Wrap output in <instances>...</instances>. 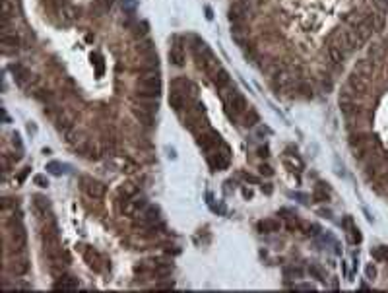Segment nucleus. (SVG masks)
<instances>
[{
  "instance_id": "nucleus-32",
  "label": "nucleus",
  "mask_w": 388,
  "mask_h": 293,
  "mask_svg": "<svg viewBox=\"0 0 388 293\" xmlns=\"http://www.w3.org/2000/svg\"><path fill=\"white\" fill-rule=\"evenodd\" d=\"M260 171H262V173H266V175H272V169H270L268 165H266V167L262 165V167H260Z\"/></svg>"
},
{
  "instance_id": "nucleus-15",
  "label": "nucleus",
  "mask_w": 388,
  "mask_h": 293,
  "mask_svg": "<svg viewBox=\"0 0 388 293\" xmlns=\"http://www.w3.org/2000/svg\"><path fill=\"white\" fill-rule=\"evenodd\" d=\"M169 60L175 64V66H183L185 60H187V55H185V49L181 45H173L171 51H169Z\"/></svg>"
},
{
  "instance_id": "nucleus-27",
  "label": "nucleus",
  "mask_w": 388,
  "mask_h": 293,
  "mask_svg": "<svg viewBox=\"0 0 388 293\" xmlns=\"http://www.w3.org/2000/svg\"><path fill=\"white\" fill-rule=\"evenodd\" d=\"M309 274H311V276H315V278H317L318 282H326V280H324V274H322V272L318 270L317 266H311V268H309Z\"/></svg>"
},
{
  "instance_id": "nucleus-24",
  "label": "nucleus",
  "mask_w": 388,
  "mask_h": 293,
  "mask_svg": "<svg viewBox=\"0 0 388 293\" xmlns=\"http://www.w3.org/2000/svg\"><path fill=\"white\" fill-rule=\"evenodd\" d=\"M285 163L289 165L291 169H295V167H297L299 171L303 169V161H301L297 155H287V157H285Z\"/></svg>"
},
{
  "instance_id": "nucleus-20",
  "label": "nucleus",
  "mask_w": 388,
  "mask_h": 293,
  "mask_svg": "<svg viewBox=\"0 0 388 293\" xmlns=\"http://www.w3.org/2000/svg\"><path fill=\"white\" fill-rule=\"evenodd\" d=\"M10 270H12V274L16 276H23L27 274V270H29V262H27V258H16L14 262H12V266H10Z\"/></svg>"
},
{
  "instance_id": "nucleus-26",
  "label": "nucleus",
  "mask_w": 388,
  "mask_h": 293,
  "mask_svg": "<svg viewBox=\"0 0 388 293\" xmlns=\"http://www.w3.org/2000/svg\"><path fill=\"white\" fill-rule=\"evenodd\" d=\"M256 121H258V115H256L254 111L248 109L247 117H245V123H247V127H252V123H256Z\"/></svg>"
},
{
  "instance_id": "nucleus-6",
  "label": "nucleus",
  "mask_w": 388,
  "mask_h": 293,
  "mask_svg": "<svg viewBox=\"0 0 388 293\" xmlns=\"http://www.w3.org/2000/svg\"><path fill=\"white\" fill-rule=\"evenodd\" d=\"M293 84H295V74L291 72V70H280V72L276 74V78H274V88L278 90V92H289L291 88H293Z\"/></svg>"
},
{
  "instance_id": "nucleus-4",
  "label": "nucleus",
  "mask_w": 388,
  "mask_h": 293,
  "mask_svg": "<svg viewBox=\"0 0 388 293\" xmlns=\"http://www.w3.org/2000/svg\"><path fill=\"white\" fill-rule=\"evenodd\" d=\"M82 190L88 194L89 198H93V200H101L107 192L105 184L95 181V179H89V177L82 179Z\"/></svg>"
},
{
  "instance_id": "nucleus-3",
  "label": "nucleus",
  "mask_w": 388,
  "mask_h": 293,
  "mask_svg": "<svg viewBox=\"0 0 388 293\" xmlns=\"http://www.w3.org/2000/svg\"><path fill=\"white\" fill-rule=\"evenodd\" d=\"M250 14L247 0H235L229 6V21L231 23H245Z\"/></svg>"
},
{
  "instance_id": "nucleus-30",
  "label": "nucleus",
  "mask_w": 388,
  "mask_h": 293,
  "mask_svg": "<svg viewBox=\"0 0 388 293\" xmlns=\"http://www.w3.org/2000/svg\"><path fill=\"white\" fill-rule=\"evenodd\" d=\"M365 274H367V278H369V280H373V278L377 276V270H375V266H373V264H369V266L365 268Z\"/></svg>"
},
{
  "instance_id": "nucleus-11",
  "label": "nucleus",
  "mask_w": 388,
  "mask_h": 293,
  "mask_svg": "<svg viewBox=\"0 0 388 293\" xmlns=\"http://www.w3.org/2000/svg\"><path fill=\"white\" fill-rule=\"evenodd\" d=\"M132 113H134V117L140 121L142 125H146V127H154V123H156V117H154V111H150V109H144V107H140V105H134V109H132Z\"/></svg>"
},
{
  "instance_id": "nucleus-18",
  "label": "nucleus",
  "mask_w": 388,
  "mask_h": 293,
  "mask_svg": "<svg viewBox=\"0 0 388 293\" xmlns=\"http://www.w3.org/2000/svg\"><path fill=\"white\" fill-rule=\"evenodd\" d=\"M54 290L56 292H74V290H78V280H74V278H62L60 282L54 284Z\"/></svg>"
},
{
  "instance_id": "nucleus-31",
  "label": "nucleus",
  "mask_w": 388,
  "mask_h": 293,
  "mask_svg": "<svg viewBox=\"0 0 388 293\" xmlns=\"http://www.w3.org/2000/svg\"><path fill=\"white\" fill-rule=\"evenodd\" d=\"M35 183L39 184V186H47V184H49L47 181H45V177H41V175H37L35 177Z\"/></svg>"
},
{
  "instance_id": "nucleus-16",
  "label": "nucleus",
  "mask_w": 388,
  "mask_h": 293,
  "mask_svg": "<svg viewBox=\"0 0 388 293\" xmlns=\"http://www.w3.org/2000/svg\"><path fill=\"white\" fill-rule=\"evenodd\" d=\"M113 8V0H95L91 6V14L93 16H103Z\"/></svg>"
},
{
  "instance_id": "nucleus-1",
  "label": "nucleus",
  "mask_w": 388,
  "mask_h": 293,
  "mask_svg": "<svg viewBox=\"0 0 388 293\" xmlns=\"http://www.w3.org/2000/svg\"><path fill=\"white\" fill-rule=\"evenodd\" d=\"M138 86V95L144 97H159L161 92V78L156 70H150V72H144L136 82Z\"/></svg>"
},
{
  "instance_id": "nucleus-25",
  "label": "nucleus",
  "mask_w": 388,
  "mask_h": 293,
  "mask_svg": "<svg viewBox=\"0 0 388 293\" xmlns=\"http://www.w3.org/2000/svg\"><path fill=\"white\" fill-rule=\"evenodd\" d=\"M10 70H12V72H14V76H16V78H18L19 82H23V80H25V78H27V72H25V70H23V68H21V66H12V68H10Z\"/></svg>"
},
{
  "instance_id": "nucleus-2",
  "label": "nucleus",
  "mask_w": 388,
  "mask_h": 293,
  "mask_svg": "<svg viewBox=\"0 0 388 293\" xmlns=\"http://www.w3.org/2000/svg\"><path fill=\"white\" fill-rule=\"evenodd\" d=\"M348 88L353 92V95H365L369 90V78L361 70H355L350 74V80H348Z\"/></svg>"
},
{
  "instance_id": "nucleus-28",
  "label": "nucleus",
  "mask_w": 388,
  "mask_h": 293,
  "mask_svg": "<svg viewBox=\"0 0 388 293\" xmlns=\"http://www.w3.org/2000/svg\"><path fill=\"white\" fill-rule=\"evenodd\" d=\"M301 272L299 268H285V278H289V276H295V278H301Z\"/></svg>"
},
{
  "instance_id": "nucleus-14",
  "label": "nucleus",
  "mask_w": 388,
  "mask_h": 293,
  "mask_svg": "<svg viewBox=\"0 0 388 293\" xmlns=\"http://www.w3.org/2000/svg\"><path fill=\"white\" fill-rule=\"evenodd\" d=\"M210 78H212L213 86L217 88V90H223V88H227L229 86V74L225 72L221 66L215 70L213 74H210Z\"/></svg>"
},
{
  "instance_id": "nucleus-8",
  "label": "nucleus",
  "mask_w": 388,
  "mask_h": 293,
  "mask_svg": "<svg viewBox=\"0 0 388 293\" xmlns=\"http://www.w3.org/2000/svg\"><path fill=\"white\" fill-rule=\"evenodd\" d=\"M54 123H56V129L60 130V132H64V134L70 132L74 129V113H70L68 109H62L56 115Z\"/></svg>"
},
{
  "instance_id": "nucleus-10",
  "label": "nucleus",
  "mask_w": 388,
  "mask_h": 293,
  "mask_svg": "<svg viewBox=\"0 0 388 293\" xmlns=\"http://www.w3.org/2000/svg\"><path fill=\"white\" fill-rule=\"evenodd\" d=\"M58 16H60V19L64 23H72V21H76V19L80 18V10L76 6L68 4V2H64V4L58 6Z\"/></svg>"
},
{
  "instance_id": "nucleus-5",
  "label": "nucleus",
  "mask_w": 388,
  "mask_h": 293,
  "mask_svg": "<svg viewBox=\"0 0 388 293\" xmlns=\"http://www.w3.org/2000/svg\"><path fill=\"white\" fill-rule=\"evenodd\" d=\"M223 99H225L227 107H229L235 115H243V113H247V99H245V95H243V93H239L235 88L231 90L229 95H223Z\"/></svg>"
},
{
  "instance_id": "nucleus-7",
  "label": "nucleus",
  "mask_w": 388,
  "mask_h": 293,
  "mask_svg": "<svg viewBox=\"0 0 388 293\" xmlns=\"http://www.w3.org/2000/svg\"><path fill=\"white\" fill-rule=\"evenodd\" d=\"M148 204L144 198H136V196H132V198H126L123 202V206H121V212H123V216H136V214H140V210H144Z\"/></svg>"
},
{
  "instance_id": "nucleus-13",
  "label": "nucleus",
  "mask_w": 388,
  "mask_h": 293,
  "mask_svg": "<svg viewBox=\"0 0 388 293\" xmlns=\"http://www.w3.org/2000/svg\"><path fill=\"white\" fill-rule=\"evenodd\" d=\"M159 220V208L156 206H146L140 214V221L144 225H156V221Z\"/></svg>"
},
{
  "instance_id": "nucleus-22",
  "label": "nucleus",
  "mask_w": 388,
  "mask_h": 293,
  "mask_svg": "<svg viewBox=\"0 0 388 293\" xmlns=\"http://www.w3.org/2000/svg\"><path fill=\"white\" fill-rule=\"evenodd\" d=\"M138 194V188L134 186V184H124V186H121V190H119V196L121 198H132V196H136Z\"/></svg>"
},
{
  "instance_id": "nucleus-21",
  "label": "nucleus",
  "mask_w": 388,
  "mask_h": 293,
  "mask_svg": "<svg viewBox=\"0 0 388 293\" xmlns=\"http://www.w3.org/2000/svg\"><path fill=\"white\" fill-rule=\"evenodd\" d=\"M2 45L4 47H18L19 45V39H18V35L16 33H10V31H6L4 29V33H2Z\"/></svg>"
},
{
  "instance_id": "nucleus-19",
  "label": "nucleus",
  "mask_w": 388,
  "mask_h": 293,
  "mask_svg": "<svg viewBox=\"0 0 388 293\" xmlns=\"http://www.w3.org/2000/svg\"><path fill=\"white\" fill-rule=\"evenodd\" d=\"M185 103H187V99H185V95L181 92H171L169 95V105H171V109H175L177 113H181V111L185 109Z\"/></svg>"
},
{
  "instance_id": "nucleus-29",
  "label": "nucleus",
  "mask_w": 388,
  "mask_h": 293,
  "mask_svg": "<svg viewBox=\"0 0 388 293\" xmlns=\"http://www.w3.org/2000/svg\"><path fill=\"white\" fill-rule=\"evenodd\" d=\"M47 169H49L51 173H54V175H60V173H62V171H60L62 167H60V165H58V163H54V161H53V163H49V165H47Z\"/></svg>"
},
{
  "instance_id": "nucleus-17",
  "label": "nucleus",
  "mask_w": 388,
  "mask_h": 293,
  "mask_svg": "<svg viewBox=\"0 0 388 293\" xmlns=\"http://www.w3.org/2000/svg\"><path fill=\"white\" fill-rule=\"evenodd\" d=\"M328 58H330V62H334V64H342V62L346 60V51L334 43V45L328 47Z\"/></svg>"
},
{
  "instance_id": "nucleus-12",
  "label": "nucleus",
  "mask_w": 388,
  "mask_h": 293,
  "mask_svg": "<svg viewBox=\"0 0 388 293\" xmlns=\"http://www.w3.org/2000/svg\"><path fill=\"white\" fill-rule=\"evenodd\" d=\"M210 165H212L213 169H225L229 165V149L225 147L223 153L213 151L212 155H210Z\"/></svg>"
},
{
  "instance_id": "nucleus-23",
  "label": "nucleus",
  "mask_w": 388,
  "mask_h": 293,
  "mask_svg": "<svg viewBox=\"0 0 388 293\" xmlns=\"http://www.w3.org/2000/svg\"><path fill=\"white\" fill-rule=\"evenodd\" d=\"M258 229H260V231H264V233H272V231L280 229V223H278V221H274V220L260 221V223H258Z\"/></svg>"
},
{
  "instance_id": "nucleus-9",
  "label": "nucleus",
  "mask_w": 388,
  "mask_h": 293,
  "mask_svg": "<svg viewBox=\"0 0 388 293\" xmlns=\"http://www.w3.org/2000/svg\"><path fill=\"white\" fill-rule=\"evenodd\" d=\"M10 241H12V247L18 253H21L25 249V245H27V233H25V229L21 225H14L12 227V233H10Z\"/></svg>"
}]
</instances>
